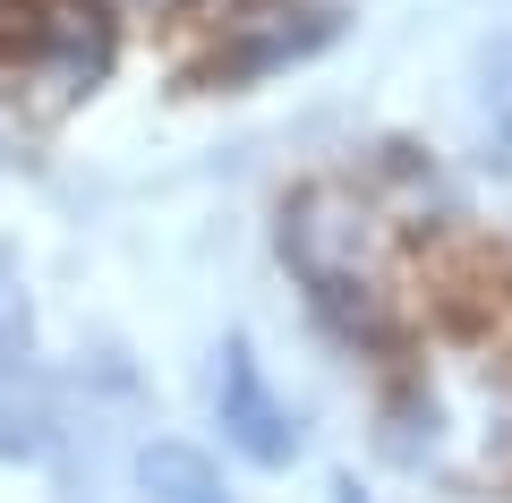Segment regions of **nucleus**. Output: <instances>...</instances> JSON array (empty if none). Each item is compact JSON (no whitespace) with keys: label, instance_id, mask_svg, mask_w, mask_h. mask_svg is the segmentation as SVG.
Instances as JSON below:
<instances>
[{"label":"nucleus","instance_id":"obj_4","mask_svg":"<svg viewBox=\"0 0 512 503\" xmlns=\"http://www.w3.org/2000/svg\"><path fill=\"white\" fill-rule=\"evenodd\" d=\"M478 111H487V137L512 154V35L478 60Z\"/></svg>","mask_w":512,"mask_h":503},{"label":"nucleus","instance_id":"obj_3","mask_svg":"<svg viewBox=\"0 0 512 503\" xmlns=\"http://www.w3.org/2000/svg\"><path fill=\"white\" fill-rule=\"evenodd\" d=\"M137 495L146 503H231V486H222V469L205 461L197 444L163 435V444L137 452Z\"/></svg>","mask_w":512,"mask_h":503},{"label":"nucleus","instance_id":"obj_1","mask_svg":"<svg viewBox=\"0 0 512 503\" xmlns=\"http://www.w3.org/2000/svg\"><path fill=\"white\" fill-rule=\"evenodd\" d=\"M282 265L299 273L316 324L350 350H384L393 342V290L376 265V231L342 188H299L282 205Z\"/></svg>","mask_w":512,"mask_h":503},{"label":"nucleus","instance_id":"obj_2","mask_svg":"<svg viewBox=\"0 0 512 503\" xmlns=\"http://www.w3.org/2000/svg\"><path fill=\"white\" fill-rule=\"evenodd\" d=\"M214 418H222V444L239 461H256V469L299 461V410L265 384V367H256V350L239 333L214 350Z\"/></svg>","mask_w":512,"mask_h":503}]
</instances>
